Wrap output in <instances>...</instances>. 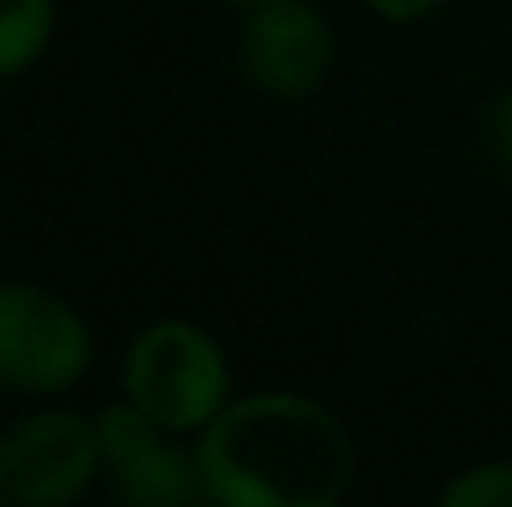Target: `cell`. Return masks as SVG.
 <instances>
[{
	"label": "cell",
	"mask_w": 512,
	"mask_h": 507,
	"mask_svg": "<svg viewBox=\"0 0 512 507\" xmlns=\"http://www.w3.org/2000/svg\"><path fill=\"white\" fill-rule=\"evenodd\" d=\"M194 463L219 507H339L358 478L343 418L289 388L229 398L194 433Z\"/></svg>",
	"instance_id": "1"
},
{
	"label": "cell",
	"mask_w": 512,
	"mask_h": 507,
	"mask_svg": "<svg viewBox=\"0 0 512 507\" xmlns=\"http://www.w3.org/2000/svg\"><path fill=\"white\" fill-rule=\"evenodd\" d=\"M120 388L170 433H199L229 403V358L209 329L189 319H155L125 348Z\"/></svg>",
	"instance_id": "2"
},
{
	"label": "cell",
	"mask_w": 512,
	"mask_h": 507,
	"mask_svg": "<svg viewBox=\"0 0 512 507\" xmlns=\"http://www.w3.org/2000/svg\"><path fill=\"white\" fill-rule=\"evenodd\" d=\"M95 358V334L85 314L40 289L5 279L0 284V388L25 398L70 393Z\"/></svg>",
	"instance_id": "3"
},
{
	"label": "cell",
	"mask_w": 512,
	"mask_h": 507,
	"mask_svg": "<svg viewBox=\"0 0 512 507\" xmlns=\"http://www.w3.org/2000/svg\"><path fill=\"white\" fill-rule=\"evenodd\" d=\"M95 478H105L95 418L75 408H40L5 433V503H80Z\"/></svg>",
	"instance_id": "4"
},
{
	"label": "cell",
	"mask_w": 512,
	"mask_h": 507,
	"mask_svg": "<svg viewBox=\"0 0 512 507\" xmlns=\"http://www.w3.org/2000/svg\"><path fill=\"white\" fill-rule=\"evenodd\" d=\"M100 458L105 483L130 507H189L204 498L194 448H179L184 433H170L130 398L100 408Z\"/></svg>",
	"instance_id": "5"
},
{
	"label": "cell",
	"mask_w": 512,
	"mask_h": 507,
	"mask_svg": "<svg viewBox=\"0 0 512 507\" xmlns=\"http://www.w3.org/2000/svg\"><path fill=\"white\" fill-rule=\"evenodd\" d=\"M239 65L254 90L274 100H304L334 70V30L309 0L254 5L239 25Z\"/></svg>",
	"instance_id": "6"
},
{
	"label": "cell",
	"mask_w": 512,
	"mask_h": 507,
	"mask_svg": "<svg viewBox=\"0 0 512 507\" xmlns=\"http://www.w3.org/2000/svg\"><path fill=\"white\" fill-rule=\"evenodd\" d=\"M55 40V0H0V80L25 75Z\"/></svg>",
	"instance_id": "7"
},
{
	"label": "cell",
	"mask_w": 512,
	"mask_h": 507,
	"mask_svg": "<svg viewBox=\"0 0 512 507\" xmlns=\"http://www.w3.org/2000/svg\"><path fill=\"white\" fill-rule=\"evenodd\" d=\"M443 507H512V458L473 463L438 488Z\"/></svg>",
	"instance_id": "8"
},
{
	"label": "cell",
	"mask_w": 512,
	"mask_h": 507,
	"mask_svg": "<svg viewBox=\"0 0 512 507\" xmlns=\"http://www.w3.org/2000/svg\"><path fill=\"white\" fill-rule=\"evenodd\" d=\"M488 150L512 174V85L488 105Z\"/></svg>",
	"instance_id": "9"
},
{
	"label": "cell",
	"mask_w": 512,
	"mask_h": 507,
	"mask_svg": "<svg viewBox=\"0 0 512 507\" xmlns=\"http://www.w3.org/2000/svg\"><path fill=\"white\" fill-rule=\"evenodd\" d=\"M448 0H368V10H378L383 20H423Z\"/></svg>",
	"instance_id": "10"
},
{
	"label": "cell",
	"mask_w": 512,
	"mask_h": 507,
	"mask_svg": "<svg viewBox=\"0 0 512 507\" xmlns=\"http://www.w3.org/2000/svg\"><path fill=\"white\" fill-rule=\"evenodd\" d=\"M0 503H5V433H0Z\"/></svg>",
	"instance_id": "11"
},
{
	"label": "cell",
	"mask_w": 512,
	"mask_h": 507,
	"mask_svg": "<svg viewBox=\"0 0 512 507\" xmlns=\"http://www.w3.org/2000/svg\"><path fill=\"white\" fill-rule=\"evenodd\" d=\"M229 5H239V10H254V5H269V0H229Z\"/></svg>",
	"instance_id": "12"
}]
</instances>
